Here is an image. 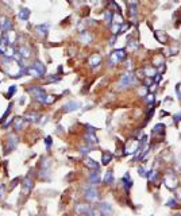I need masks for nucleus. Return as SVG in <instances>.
<instances>
[{
  "label": "nucleus",
  "instance_id": "nucleus-26",
  "mask_svg": "<svg viewBox=\"0 0 181 216\" xmlns=\"http://www.w3.org/2000/svg\"><path fill=\"white\" fill-rule=\"evenodd\" d=\"M39 118V114H37V112H30V114H26V116H24V119L29 122H37Z\"/></svg>",
  "mask_w": 181,
  "mask_h": 216
},
{
  "label": "nucleus",
  "instance_id": "nucleus-33",
  "mask_svg": "<svg viewBox=\"0 0 181 216\" xmlns=\"http://www.w3.org/2000/svg\"><path fill=\"white\" fill-rule=\"evenodd\" d=\"M87 215H88V216H101V212H100V209L90 208V209H89V212H88Z\"/></svg>",
  "mask_w": 181,
  "mask_h": 216
},
{
  "label": "nucleus",
  "instance_id": "nucleus-14",
  "mask_svg": "<svg viewBox=\"0 0 181 216\" xmlns=\"http://www.w3.org/2000/svg\"><path fill=\"white\" fill-rule=\"evenodd\" d=\"M16 51L19 53V55H20L22 58H29L30 55H31V51H30V49L27 48V46H20Z\"/></svg>",
  "mask_w": 181,
  "mask_h": 216
},
{
  "label": "nucleus",
  "instance_id": "nucleus-40",
  "mask_svg": "<svg viewBox=\"0 0 181 216\" xmlns=\"http://www.w3.org/2000/svg\"><path fill=\"white\" fill-rule=\"evenodd\" d=\"M176 93H177V96H179V99L181 101V84H177L176 85Z\"/></svg>",
  "mask_w": 181,
  "mask_h": 216
},
{
  "label": "nucleus",
  "instance_id": "nucleus-7",
  "mask_svg": "<svg viewBox=\"0 0 181 216\" xmlns=\"http://www.w3.org/2000/svg\"><path fill=\"white\" fill-rule=\"evenodd\" d=\"M85 199H87V200H89V201H96V200L99 199V196H98V190H96L95 188L89 186L88 189L85 190Z\"/></svg>",
  "mask_w": 181,
  "mask_h": 216
},
{
  "label": "nucleus",
  "instance_id": "nucleus-11",
  "mask_svg": "<svg viewBox=\"0 0 181 216\" xmlns=\"http://www.w3.org/2000/svg\"><path fill=\"white\" fill-rule=\"evenodd\" d=\"M100 64H101V55L100 54H93L92 57L89 58V65L92 68H98Z\"/></svg>",
  "mask_w": 181,
  "mask_h": 216
},
{
  "label": "nucleus",
  "instance_id": "nucleus-41",
  "mask_svg": "<svg viewBox=\"0 0 181 216\" xmlns=\"http://www.w3.org/2000/svg\"><path fill=\"white\" fill-rule=\"evenodd\" d=\"M146 101H147V103H153V101H154V96H153L151 93H149V95L146 96Z\"/></svg>",
  "mask_w": 181,
  "mask_h": 216
},
{
  "label": "nucleus",
  "instance_id": "nucleus-24",
  "mask_svg": "<svg viewBox=\"0 0 181 216\" xmlns=\"http://www.w3.org/2000/svg\"><path fill=\"white\" fill-rule=\"evenodd\" d=\"M154 134H160V135H164L165 134V126L162 123H158L154 126V130H153Z\"/></svg>",
  "mask_w": 181,
  "mask_h": 216
},
{
  "label": "nucleus",
  "instance_id": "nucleus-37",
  "mask_svg": "<svg viewBox=\"0 0 181 216\" xmlns=\"http://www.w3.org/2000/svg\"><path fill=\"white\" fill-rule=\"evenodd\" d=\"M138 172H139V174H141L142 177H147V176H149L147 170H146L145 168H139V169H138Z\"/></svg>",
  "mask_w": 181,
  "mask_h": 216
},
{
  "label": "nucleus",
  "instance_id": "nucleus-20",
  "mask_svg": "<svg viewBox=\"0 0 181 216\" xmlns=\"http://www.w3.org/2000/svg\"><path fill=\"white\" fill-rule=\"evenodd\" d=\"M155 38L158 39V42L160 43H166V41H168V37H166V34L165 33H162V31H155Z\"/></svg>",
  "mask_w": 181,
  "mask_h": 216
},
{
  "label": "nucleus",
  "instance_id": "nucleus-1",
  "mask_svg": "<svg viewBox=\"0 0 181 216\" xmlns=\"http://www.w3.org/2000/svg\"><path fill=\"white\" fill-rule=\"evenodd\" d=\"M3 68H4L5 73L10 77H12V79H18V77H22L23 74L27 73V68H23L22 65H19L18 61L14 62L10 58L3 59Z\"/></svg>",
  "mask_w": 181,
  "mask_h": 216
},
{
  "label": "nucleus",
  "instance_id": "nucleus-38",
  "mask_svg": "<svg viewBox=\"0 0 181 216\" xmlns=\"http://www.w3.org/2000/svg\"><path fill=\"white\" fill-rule=\"evenodd\" d=\"M157 176H158V174H157V172H150L147 177L150 178V181H155V180H157Z\"/></svg>",
  "mask_w": 181,
  "mask_h": 216
},
{
  "label": "nucleus",
  "instance_id": "nucleus-8",
  "mask_svg": "<svg viewBox=\"0 0 181 216\" xmlns=\"http://www.w3.org/2000/svg\"><path fill=\"white\" fill-rule=\"evenodd\" d=\"M80 108V103L79 101H69L64 105V111L65 112H74Z\"/></svg>",
  "mask_w": 181,
  "mask_h": 216
},
{
  "label": "nucleus",
  "instance_id": "nucleus-10",
  "mask_svg": "<svg viewBox=\"0 0 181 216\" xmlns=\"http://www.w3.org/2000/svg\"><path fill=\"white\" fill-rule=\"evenodd\" d=\"M49 31V24H38V26L35 27V33L38 34L39 37H45L46 34H48Z\"/></svg>",
  "mask_w": 181,
  "mask_h": 216
},
{
  "label": "nucleus",
  "instance_id": "nucleus-35",
  "mask_svg": "<svg viewBox=\"0 0 181 216\" xmlns=\"http://www.w3.org/2000/svg\"><path fill=\"white\" fill-rule=\"evenodd\" d=\"M104 18H105V20L110 23V22H112V18H114V15H112V12H110V11H107L104 14Z\"/></svg>",
  "mask_w": 181,
  "mask_h": 216
},
{
  "label": "nucleus",
  "instance_id": "nucleus-34",
  "mask_svg": "<svg viewBox=\"0 0 181 216\" xmlns=\"http://www.w3.org/2000/svg\"><path fill=\"white\" fill-rule=\"evenodd\" d=\"M16 89H18V88H16V85H11V87H10V89H8V93H7V97H8V99H10V97H11V96H12V95H14V93H15V92H16Z\"/></svg>",
  "mask_w": 181,
  "mask_h": 216
},
{
  "label": "nucleus",
  "instance_id": "nucleus-12",
  "mask_svg": "<svg viewBox=\"0 0 181 216\" xmlns=\"http://www.w3.org/2000/svg\"><path fill=\"white\" fill-rule=\"evenodd\" d=\"M122 182H123V186H124V189H126V192H129L130 188L133 186V181H131L129 173H126L123 176V178H122Z\"/></svg>",
  "mask_w": 181,
  "mask_h": 216
},
{
  "label": "nucleus",
  "instance_id": "nucleus-42",
  "mask_svg": "<svg viewBox=\"0 0 181 216\" xmlns=\"http://www.w3.org/2000/svg\"><path fill=\"white\" fill-rule=\"evenodd\" d=\"M58 80H60V77L55 76V74H53L51 77H49V79H48V81H50V83H53V81H58Z\"/></svg>",
  "mask_w": 181,
  "mask_h": 216
},
{
  "label": "nucleus",
  "instance_id": "nucleus-9",
  "mask_svg": "<svg viewBox=\"0 0 181 216\" xmlns=\"http://www.w3.org/2000/svg\"><path fill=\"white\" fill-rule=\"evenodd\" d=\"M164 182H165V185H166L168 188H169V189H173V188H176L177 180H176V177H174L173 174H168V176L165 177Z\"/></svg>",
  "mask_w": 181,
  "mask_h": 216
},
{
  "label": "nucleus",
  "instance_id": "nucleus-22",
  "mask_svg": "<svg viewBox=\"0 0 181 216\" xmlns=\"http://www.w3.org/2000/svg\"><path fill=\"white\" fill-rule=\"evenodd\" d=\"M80 39L83 41V42L85 43V45H88V43L92 42V35H90L89 33H85V31H84V33L80 35Z\"/></svg>",
  "mask_w": 181,
  "mask_h": 216
},
{
  "label": "nucleus",
  "instance_id": "nucleus-19",
  "mask_svg": "<svg viewBox=\"0 0 181 216\" xmlns=\"http://www.w3.org/2000/svg\"><path fill=\"white\" fill-rule=\"evenodd\" d=\"M85 139L90 145H96V143H98V138H96V135L93 133H90V131H88V133L85 134Z\"/></svg>",
  "mask_w": 181,
  "mask_h": 216
},
{
  "label": "nucleus",
  "instance_id": "nucleus-15",
  "mask_svg": "<svg viewBox=\"0 0 181 216\" xmlns=\"http://www.w3.org/2000/svg\"><path fill=\"white\" fill-rule=\"evenodd\" d=\"M89 209H90V205L88 204H77L76 205V212L77 214H88L89 212Z\"/></svg>",
  "mask_w": 181,
  "mask_h": 216
},
{
  "label": "nucleus",
  "instance_id": "nucleus-49",
  "mask_svg": "<svg viewBox=\"0 0 181 216\" xmlns=\"http://www.w3.org/2000/svg\"><path fill=\"white\" fill-rule=\"evenodd\" d=\"M179 199H180V200H181V192H180V193H179Z\"/></svg>",
  "mask_w": 181,
  "mask_h": 216
},
{
  "label": "nucleus",
  "instance_id": "nucleus-44",
  "mask_svg": "<svg viewBox=\"0 0 181 216\" xmlns=\"http://www.w3.org/2000/svg\"><path fill=\"white\" fill-rule=\"evenodd\" d=\"M168 207H170V208H173V207H176V200H169V201H168Z\"/></svg>",
  "mask_w": 181,
  "mask_h": 216
},
{
  "label": "nucleus",
  "instance_id": "nucleus-25",
  "mask_svg": "<svg viewBox=\"0 0 181 216\" xmlns=\"http://www.w3.org/2000/svg\"><path fill=\"white\" fill-rule=\"evenodd\" d=\"M33 68H35L41 74H45V70H46V68H45V65L42 64V62H39V61H37V62H34V65H33Z\"/></svg>",
  "mask_w": 181,
  "mask_h": 216
},
{
  "label": "nucleus",
  "instance_id": "nucleus-36",
  "mask_svg": "<svg viewBox=\"0 0 181 216\" xmlns=\"http://www.w3.org/2000/svg\"><path fill=\"white\" fill-rule=\"evenodd\" d=\"M54 100H55L54 96H49L48 95V97H46V100H45V103H43V104H51V103H54Z\"/></svg>",
  "mask_w": 181,
  "mask_h": 216
},
{
  "label": "nucleus",
  "instance_id": "nucleus-5",
  "mask_svg": "<svg viewBox=\"0 0 181 216\" xmlns=\"http://www.w3.org/2000/svg\"><path fill=\"white\" fill-rule=\"evenodd\" d=\"M18 145V136H15L14 134H11L8 136V140H7V146H5V153H11L12 150L16 147Z\"/></svg>",
  "mask_w": 181,
  "mask_h": 216
},
{
  "label": "nucleus",
  "instance_id": "nucleus-30",
  "mask_svg": "<svg viewBox=\"0 0 181 216\" xmlns=\"http://www.w3.org/2000/svg\"><path fill=\"white\" fill-rule=\"evenodd\" d=\"M15 53H16V51H15V49L12 48V46H8V48L5 49V51H4L5 58H10V59H11V58L15 55Z\"/></svg>",
  "mask_w": 181,
  "mask_h": 216
},
{
  "label": "nucleus",
  "instance_id": "nucleus-17",
  "mask_svg": "<svg viewBox=\"0 0 181 216\" xmlns=\"http://www.w3.org/2000/svg\"><path fill=\"white\" fill-rule=\"evenodd\" d=\"M33 186H34L33 178H31L30 176H27L26 178H24V181H23V188H24V190H26V192H29V190L33 189Z\"/></svg>",
  "mask_w": 181,
  "mask_h": 216
},
{
  "label": "nucleus",
  "instance_id": "nucleus-46",
  "mask_svg": "<svg viewBox=\"0 0 181 216\" xmlns=\"http://www.w3.org/2000/svg\"><path fill=\"white\" fill-rule=\"evenodd\" d=\"M146 92H147V90H146V88H145V87H143V88H142L141 90H139V93H141L142 96H143V95H146Z\"/></svg>",
  "mask_w": 181,
  "mask_h": 216
},
{
  "label": "nucleus",
  "instance_id": "nucleus-28",
  "mask_svg": "<svg viewBox=\"0 0 181 216\" xmlns=\"http://www.w3.org/2000/svg\"><path fill=\"white\" fill-rule=\"evenodd\" d=\"M27 73H29L31 77H37V79H39V77H42V74H41L35 68H33V66H31V68H27Z\"/></svg>",
  "mask_w": 181,
  "mask_h": 216
},
{
  "label": "nucleus",
  "instance_id": "nucleus-3",
  "mask_svg": "<svg viewBox=\"0 0 181 216\" xmlns=\"http://www.w3.org/2000/svg\"><path fill=\"white\" fill-rule=\"evenodd\" d=\"M124 59H126V51H124L123 49H118V50H115V51L111 53L110 65H116V64H119V62L124 61Z\"/></svg>",
  "mask_w": 181,
  "mask_h": 216
},
{
  "label": "nucleus",
  "instance_id": "nucleus-23",
  "mask_svg": "<svg viewBox=\"0 0 181 216\" xmlns=\"http://www.w3.org/2000/svg\"><path fill=\"white\" fill-rule=\"evenodd\" d=\"M111 159H112V154H111V153H108V151L103 153V155H101V164L103 165H108Z\"/></svg>",
  "mask_w": 181,
  "mask_h": 216
},
{
  "label": "nucleus",
  "instance_id": "nucleus-4",
  "mask_svg": "<svg viewBox=\"0 0 181 216\" xmlns=\"http://www.w3.org/2000/svg\"><path fill=\"white\" fill-rule=\"evenodd\" d=\"M133 84H135V77L133 76L131 73H126L119 79V83H118V87L122 88H129Z\"/></svg>",
  "mask_w": 181,
  "mask_h": 216
},
{
  "label": "nucleus",
  "instance_id": "nucleus-6",
  "mask_svg": "<svg viewBox=\"0 0 181 216\" xmlns=\"http://www.w3.org/2000/svg\"><path fill=\"white\" fill-rule=\"evenodd\" d=\"M11 27H12V22L8 19L7 16H2L0 18V29L5 33H8V31H11Z\"/></svg>",
  "mask_w": 181,
  "mask_h": 216
},
{
  "label": "nucleus",
  "instance_id": "nucleus-29",
  "mask_svg": "<svg viewBox=\"0 0 181 216\" xmlns=\"http://www.w3.org/2000/svg\"><path fill=\"white\" fill-rule=\"evenodd\" d=\"M112 182H114V174H112V172H107L105 176H104V184L111 185Z\"/></svg>",
  "mask_w": 181,
  "mask_h": 216
},
{
  "label": "nucleus",
  "instance_id": "nucleus-43",
  "mask_svg": "<svg viewBox=\"0 0 181 216\" xmlns=\"http://www.w3.org/2000/svg\"><path fill=\"white\" fill-rule=\"evenodd\" d=\"M174 122H176V123H179V122L181 120V111L179 112V114H176V115H174Z\"/></svg>",
  "mask_w": 181,
  "mask_h": 216
},
{
  "label": "nucleus",
  "instance_id": "nucleus-16",
  "mask_svg": "<svg viewBox=\"0 0 181 216\" xmlns=\"http://www.w3.org/2000/svg\"><path fill=\"white\" fill-rule=\"evenodd\" d=\"M24 126H26V119H22V118L14 119V127H15V130H22Z\"/></svg>",
  "mask_w": 181,
  "mask_h": 216
},
{
  "label": "nucleus",
  "instance_id": "nucleus-48",
  "mask_svg": "<svg viewBox=\"0 0 181 216\" xmlns=\"http://www.w3.org/2000/svg\"><path fill=\"white\" fill-rule=\"evenodd\" d=\"M126 64H127V65H126V66H127V69H130V68H131V61H127Z\"/></svg>",
  "mask_w": 181,
  "mask_h": 216
},
{
  "label": "nucleus",
  "instance_id": "nucleus-18",
  "mask_svg": "<svg viewBox=\"0 0 181 216\" xmlns=\"http://www.w3.org/2000/svg\"><path fill=\"white\" fill-rule=\"evenodd\" d=\"M18 16H19V19H22V20H27L30 18V10L29 8H20Z\"/></svg>",
  "mask_w": 181,
  "mask_h": 216
},
{
  "label": "nucleus",
  "instance_id": "nucleus-13",
  "mask_svg": "<svg viewBox=\"0 0 181 216\" xmlns=\"http://www.w3.org/2000/svg\"><path fill=\"white\" fill-rule=\"evenodd\" d=\"M99 209H100L101 215H111L112 214V205H110L108 203H101Z\"/></svg>",
  "mask_w": 181,
  "mask_h": 216
},
{
  "label": "nucleus",
  "instance_id": "nucleus-21",
  "mask_svg": "<svg viewBox=\"0 0 181 216\" xmlns=\"http://www.w3.org/2000/svg\"><path fill=\"white\" fill-rule=\"evenodd\" d=\"M143 72H145V77H149V79L155 77V74H157V69L155 68H145Z\"/></svg>",
  "mask_w": 181,
  "mask_h": 216
},
{
  "label": "nucleus",
  "instance_id": "nucleus-31",
  "mask_svg": "<svg viewBox=\"0 0 181 216\" xmlns=\"http://www.w3.org/2000/svg\"><path fill=\"white\" fill-rule=\"evenodd\" d=\"M89 180H90V184H98L99 181H100V177H99L98 173H92V172H90Z\"/></svg>",
  "mask_w": 181,
  "mask_h": 216
},
{
  "label": "nucleus",
  "instance_id": "nucleus-27",
  "mask_svg": "<svg viewBox=\"0 0 181 216\" xmlns=\"http://www.w3.org/2000/svg\"><path fill=\"white\" fill-rule=\"evenodd\" d=\"M85 165L88 168H90V169H95V170H96V169H99V164L93 161L92 158H85Z\"/></svg>",
  "mask_w": 181,
  "mask_h": 216
},
{
  "label": "nucleus",
  "instance_id": "nucleus-50",
  "mask_svg": "<svg viewBox=\"0 0 181 216\" xmlns=\"http://www.w3.org/2000/svg\"><path fill=\"white\" fill-rule=\"evenodd\" d=\"M174 216H181V214H176V215H174Z\"/></svg>",
  "mask_w": 181,
  "mask_h": 216
},
{
  "label": "nucleus",
  "instance_id": "nucleus-39",
  "mask_svg": "<svg viewBox=\"0 0 181 216\" xmlns=\"http://www.w3.org/2000/svg\"><path fill=\"white\" fill-rule=\"evenodd\" d=\"M45 145H46V147H48V150H50L51 147V136H48L45 139Z\"/></svg>",
  "mask_w": 181,
  "mask_h": 216
},
{
  "label": "nucleus",
  "instance_id": "nucleus-2",
  "mask_svg": "<svg viewBox=\"0 0 181 216\" xmlns=\"http://www.w3.org/2000/svg\"><path fill=\"white\" fill-rule=\"evenodd\" d=\"M29 92H30L37 100H38L39 103H42V104L45 103L46 97H48V93L45 92V89H43V88H41V87H35V85L30 87V88H29Z\"/></svg>",
  "mask_w": 181,
  "mask_h": 216
},
{
  "label": "nucleus",
  "instance_id": "nucleus-45",
  "mask_svg": "<svg viewBox=\"0 0 181 216\" xmlns=\"http://www.w3.org/2000/svg\"><path fill=\"white\" fill-rule=\"evenodd\" d=\"M127 29H129V24H127V23L122 24V26H120V33H123V31H126Z\"/></svg>",
  "mask_w": 181,
  "mask_h": 216
},
{
  "label": "nucleus",
  "instance_id": "nucleus-47",
  "mask_svg": "<svg viewBox=\"0 0 181 216\" xmlns=\"http://www.w3.org/2000/svg\"><path fill=\"white\" fill-rule=\"evenodd\" d=\"M12 119H14V118H10V119H8V120H7V122H5V123H4V127H7V126H8V124H10V123H11V122H12Z\"/></svg>",
  "mask_w": 181,
  "mask_h": 216
},
{
  "label": "nucleus",
  "instance_id": "nucleus-32",
  "mask_svg": "<svg viewBox=\"0 0 181 216\" xmlns=\"http://www.w3.org/2000/svg\"><path fill=\"white\" fill-rule=\"evenodd\" d=\"M7 34V38H8V42H10V45H12V43L15 42V39H16V34L14 33V31H8Z\"/></svg>",
  "mask_w": 181,
  "mask_h": 216
}]
</instances>
